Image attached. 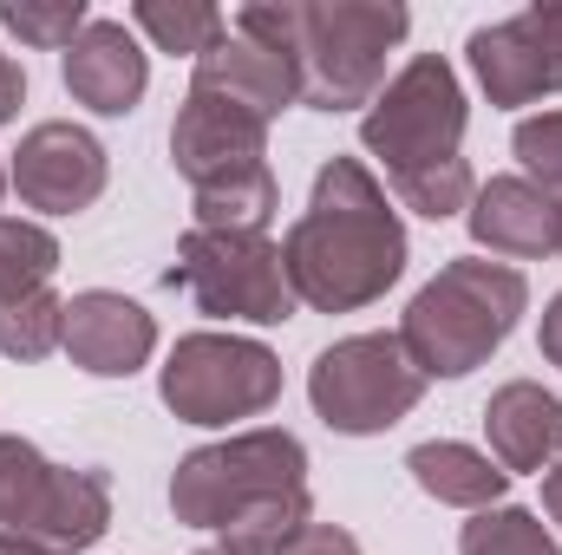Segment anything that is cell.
Returning a JSON list of instances; mask_svg holds the SVG:
<instances>
[{
	"label": "cell",
	"mask_w": 562,
	"mask_h": 555,
	"mask_svg": "<svg viewBox=\"0 0 562 555\" xmlns=\"http://www.w3.org/2000/svg\"><path fill=\"white\" fill-rule=\"evenodd\" d=\"M281 269L294 301H307L314 314H353L406 275L400 209L386 203L380 177L360 157L321 163L314 196L281 242Z\"/></svg>",
	"instance_id": "6da1fadb"
},
{
	"label": "cell",
	"mask_w": 562,
	"mask_h": 555,
	"mask_svg": "<svg viewBox=\"0 0 562 555\" xmlns=\"http://www.w3.org/2000/svg\"><path fill=\"white\" fill-rule=\"evenodd\" d=\"M229 26L294 59L301 105L353 112L380 99L386 53L406 39L413 13L400 0H314V7L281 0V7H236Z\"/></svg>",
	"instance_id": "7a4b0ae2"
},
{
	"label": "cell",
	"mask_w": 562,
	"mask_h": 555,
	"mask_svg": "<svg viewBox=\"0 0 562 555\" xmlns=\"http://www.w3.org/2000/svg\"><path fill=\"white\" fill-rule=\"evenodd\" d=\"M170 163L190 177L196 190V223L190 229H236V236H262L269 216L281 209V183L269 170V118L196 92L183 99L177 125H170Z\"/></svg>",
	"instance_id": "3957f363"
},
{
	"label": "cell",
	"mask_w": 562,
	"mask_h": 555,
	"mask_svg": "<svg viewBox=\"0 0 562 555\" xmlns=\"http://www.w3.org/2000/svg\"><path fill=\"white\" fill-rule=\"evenodd\" d=\"M524 307H530V281L517 269L464 256V262H445L413 294V307L400 320V347L413 353L425 380H464L510 340Z\"/></svg>",
	"instance_id": "277c9868"
},
{
	"label": "cell",
	"mask_w": 562,
	"mask_h": 555,
	"mask_svg": "<svg viewBox=\"0 0 562 555\" xmlns=\"http://www.w3.org/2000/svg\"><path fill=\"white\" fill-rule=\"evenodd\" d=\"M112 530V477L40 457L26 438H0V536H26L53 555L92 550Z\"/></svg>",
	"instance_id": "5b68a950"
},
{
	"label": "cell",
	"mask_w": 562,
	"mask_h": 555,
	"mask_svg": "<svg viewBox=\"0 0 562 555\" xmlns=\"http://www.w3.org/2000/svg\"><path fill=\"white\" fill-rule=\"evenodd\" d=\"M360 144L386 163L393 190L413 183V177H431V170L464 163V157H458V144H464V92H458L451 59L419 53V59L373 99V112L360 118Z\"/></svg>",
	"instance_id": "8992f818"
},
{
	"label": "cell",
	"mask_w": 562,
	"mask_h": 555,
	"mask_svg": "<svg viewBox=\"0 0 562 555\" xmlns=\"http://www.w3.org/2000/svg\"><path fill=\"white\" fill-rule=\"evenodd\" d=\"M301 484H307L301 438L269 424V431H243V438H223V444L190 451L177 464V477H170V510L190 530H223L249 503L281 497V490H301Z\"/></svg>",
	"instance_id": "52a82bcc"
},
{
	"label": "cell",
	"mask_w": 562,
	"mask_h": 555,
	"mask_svg": "<svg viewBox=\"0 0 562 555\" xmlns=\"http://www.w3.org/2000/svg\"><path fill=\"white\" fill-rule=\"evenodd\" d=\"M307 399L340 438H373L425 399V373L400 347V333H353L314 360Z\"/></svg>",
	"instance_id": "ba28073f"
},
{
	"label": "cell",
	"mask_w": 562,
	"mask_h": 555,
	"mask_svg": "<svg viewBox=\"0 0 562 555\" xmlns=\"http://www.w3.org/2000/svg\"><path fill=\"white\" fill-rule=\"evenodd\" d=\"M157 393L183 424H236V418H256L281 399V360L262 340L183 333L164 360Z\"/></svg>",
	"instance_id": "9c48e42d"
},
{
	"label": "cell",
	"mask_w": 562,
	"mask_h": 555,
	"mask_svg": "<svg viewBox=\"0 0 562 555\" xmlns=\"http://www.w3.org/2000/svg\"><path fill=\"white\" fill-rule=\"evenodd\" d=\"M170 281H183V294L216 314V320H256L276 327L294 307V287L281 269V249L269 236H236V229H190L177 249Z\"/></svg>",
	"instance_id": "30bf717a"
},
{
	"label": "cell",
	"mask_w": 562,
	"mask_h": 555,
	"mask_svg": "<svg viewBox=\"0 0 562 555\" xmlns=\"http://www.w3.org/2000/svg\"><path fill=\"white\" fill-rule=\"evenodd\" d=\"M471 72L491 92V105H530L562 92V0L524 7L497 26L471 33Z\"/></svg>",
	"instance_id": "8fae6325"
},
{
	"label": "cell",
	"mask_w": 562,
	"mask_h": 555,
	"mask_svg": "<svg viewBox=\"0 0 562 555\" xmlns=\"http://www.w3.org/2000/svg\"><path fill=\"white\" fill-rule=\"evenodd\" d=\"M105 144L92 138L86 125H66V118H46L33 125L20 150H13V190L26 209H46V216H79L105 196Z\"/></svg>",
	"instance_id": "7c38bea8"
},
{
	"label": "cell",
	"mask_w": 562,
	"mask_h": 555,
	"mask_svg": "<svg viewBox=\"0 0 562 555\" xmlns=\"http://www.w3.org/2000/svg\"><path fill=\"white\" fill-rule=\"evenodd\" d=\"M66 353L92 380H132L157 353V320L112 287H86L66 301Z\"/></svg>",
	"instance_id": "4fadbf2b"
},
{
	"label": "cell",
	"mask_w": 562,
	"mask_h": 555,
	"mask_svg": "<svg viewBox=\"0 0 562 555\" xmlns=\"http://www.w3.org/2000/svg\"><path fill=\"white\" fill-rule=\"evenodd\" d=\"M464 223H471V236L491 256H510V262L562 256V196H550L530 177H491V183H477Z\"/></svg>",
	"instance_id": "5bb4252c"
},
{
	"label": "cell",
	"mask_w": 562,
	"mask_h": 555,
	"mask_svg": "<svg viewBox=\"0 0 562 555\" xmlns=\"http://www.w3.org/2000/svg\"><path fill=\"white\" fill-rule=\"evenodd\" d=\"M190 86H196V92H216V99H229V105L269 118V125L301 99L294 59L276 53V46H262V39H249V33H236V26L196 59V79H190Z\"/></svg>",
	"instance_id": "9a60e30c"
},
{
	"label": "cell",
	"mask_w": 562,
	"mask_h": 555,
	"mask_svg": "<svg viewBox=\"0 0 562 555\" xmlns=\"http://www.w3.org/2000/svg\"><path fill=\"white\" fill-rule=\"evenodd\" d=\"M150 86V59L138 39L125 33V20H92L72 46H66V92L99 112V118H125Z\"/></svg>",
	"instance_id": "2e32d148"
},
{
	"label": "cell",
	"mask_w": 562,
	"mask_h": 555,
	"mask_svg": "<svg viewBox=\"0 0 562 555\" xmlns=\"http://www.w3.org/2000/svg\"><path fill=\"white\" fill-rule=\"evenodd\" d=\"M484 431H491V457L497 471H550L562 451V399L543 393L537 380H510L491 393L484 406Z\"/></svg>",
	"instance_id": "e0dca14e"
},
{
	"label": "cell",
	"mask_w": 562,
	"mask_h": 555,
	"mask_svg": "<svg viewBox=\"0 0 562 555\" xmlns=\"http://www.w3.org/2000/svg\"><path fill=\"white\" fill-rule=\"evenodd\" d=\"M413 484L425 497L451 503V510H497V497L510 490V471H497V457L458 444V438H431V444H413L406 457Z\"/></svg>",
	"instance_id": "ac0fdd59"
},
{
	"label": "cell",
	"mask_w": 562,
	"mask_h": 555,
	"mask_svg": "<svg viewBox=\"0 0 562 555\" xmlns=\"http://www.w3.org/2000/svg\"><path fill=\"white\" fill-rule=\"evenodd\" d=\"M307 523H314L307 484H301V490H281V497H262V503H249L236 523H223V555H281Z\"/></svg>",
	"instance_id": "d6986e66"
},
{
	"label": "cell",
	"mask_w": 562,
	"mask_h": 555,
	"mask_svg": "<svg viewBox=\"0 0 562 555\" xmlns=\"http://www.w3.org/2000/svg\"><path fill=\"white\" fill-rule=\"evenodd\" d=\"M132 26H144L157 39V53H210L223 33H229V13L223 7H203V0H138L132 7Z\"/></svg>",
	"instance_id": "ffe728a7"
},
{
	"label": "cell",
	"mask_w": 562,
	"mask_h": 555,
	"mask_svg": "<svg viewBox=\"0 0 562 555\" xmlns=\"http://www.w3.org/2000/svg\"><path fill=\"white\" fill-rule=\"evenodd\" d=\"M59 269V242L40 229V223H20V216H0V307L40 294Z\"/></svg>",
	"instance_id": "44dd1931"
},
{
	"label": "cell",
	"mask_w": 562,
	"mask_h": 555,
	"mask_svg": "<svg viewBox=\"0 0 562 555\" xmlns=\"http://www.w3.org/2000/svg\"><path fill=\"white\" fill-rule=\"evenodd\" d=\"M59 347H66V301H59L53 287H40V294L0 307V353H7V360H46V353H59Z\"/></svg>",
	"instance_id": "7402d4cb"
},
{
	"label": "cell",
	"mask_w": 562,
	"mask_h": 555,
	"mask_svg": "<svg viewBox=\"0 0 562 555\" xmlns=\"http://www.w3.org/2000/svg\"><path fill=\"white\" fill-rule=\"evenodd\" d=\"M458 555H562V550L550 543V530H543L530 510L497 503V510H477V517L464 523Z\"/></svg>",
	"instance_id": "603a6c76"
},
{
	"label": "cell",
	"mask_w": 562,
	"mask_h": 555,
	"mask_svg": "<svg viewBox=\"0 0 562 555\" xmlns=\"http://www.w3.org/2000/svg\"><path fill=\"white\" fill-rule=\"evenodd\" d=\"M0 26L20 33L26 46L66 53V46L92 26V13H86V0H0Z\"/></svg>",
	"instance_id": "cb8c5ba5"
},
{
	"label": "cell",
	"mask_w": 562,
	"mask_h": 555,
	"mask_svg": "<svg viewBox=\"0 0 562 555\" xmlns=\"http://www.w3.org/2000/svg\"><path fill=\"white\" fill-rule=\"evenodd\" d=\"M510 150L524 157L530 183H543L550 196H562V112H543V118H524Z\"/></svg>",
	"instance_id": "d4e9b609"
},
{
	"label": "cell",
	"mask_w": 562,
	"mask_h": 555,
	"mask_svg": "<svg viewBox=\"0 0 562 555\" xmlns=\"http://www.w3.org/2000/svg\"><path fill=\"white\" fill-rule=\"evenodd\" d=\"M281 555H360V543H353L347 530H334V523H307Z\"/></svg>",
	"instance_id": "484cf974"
},
{
	"label": "cell",
	"mask_w": 562,
	"mask_h": 555,
	"mask_svg": "<svg viewBox=\"0 0 562 555\" xmlns=\"http://www.w3.org/2000/svg\"><path fill=\"white\" fill-rule=\"evenodd\" d=\"M20 99H26V72H20V59L0 53V125L20 118Z\"/></svg>",
	"instance_id": "4316f807"
},
{
	"label": "cell",
	"mask_w": 562,
	"mask_h": 555,
	"mask_svg": "<svg viewBox=\"0 0 562 555\" xmlns=\"http://www.w3.org/2000/svg\"><path fill=\"white\" fill-rule=\"evenodd\" d=\"M543 360L562 366V294L550 301V314H543Z\"/></svg>",
	"instance_id": "83f0119b"
},
{
	"label": "cell",
	"mask_w": 562,
	"mask_h": 555,
	"mask_svg": "<svg viewBox=\"0 0 562 555\" xmlns=\"http://www.w3.org/2000/svg\"><path fill=\"white\" fill-rule=\"evenodd\" d=\"M543 510H550V523L562 530V464H550V477H543Z\"/></svg>",
	"instance_id": "f1b7e54d"
},
{
	"label": "cell",
	"mask_w": 562,
	"mask_h": 555,
	"mask_svg": "<svg viewBox=\"0 0 562 555\" xmlns=\"http://www.w3.org/2000/svg\"><path fill=\"white\" fill-rule=\"evenodd\" d=\"M0 555H53V550H40V543H26V536H0Z\"/></svg>",
	"instance_id": "f546056e"
},
{
	"label": "cell",
	"mask_w": 562,
	"mask_h": 555,
	"mask_svg": "<svg viewBox=\"0 0 562 555\" xmlns=\"http://www.w3.org/2000/svg\"><path fill=\"white\" fill-rule=\"evenodd\" d=\"M7 183H13V177H7V163H0V196H7Z\"/></svg>",
	"instance_id": "4dcf8cb0"
},
{
	"label": "cell",
	"mask_w": 562,
	"mask_h": 555,
	"mask_svg": "<svg viewBox=\"0 0 562 555\" xmlns=\"http://www.w3.org/2000/svg\"><path fill=\"white\" fill-rule=\"evenodd\" d=\"M196 555H223V550H196Z\"/></svg>",
	"instance_id": "1f68e13d"
}]
</instances>
